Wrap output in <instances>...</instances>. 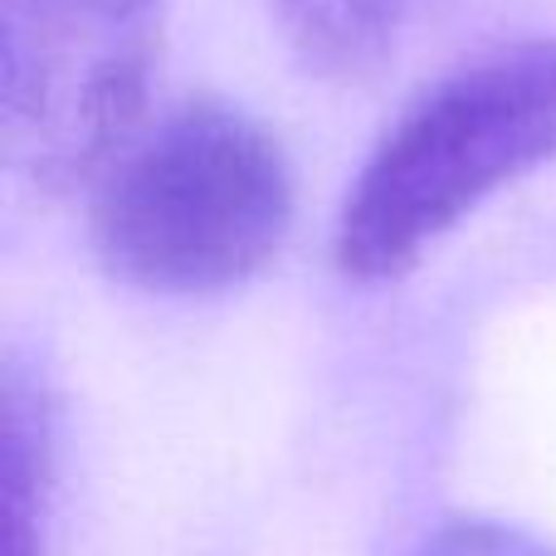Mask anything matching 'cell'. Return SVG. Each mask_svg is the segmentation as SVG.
<instances>
[{
    "instance_id": "obj_1",
    "label": "cell",
    "mask_w": 556,
    "mask_h": 556,
    "mask_svg": "<svg viewBox=\"0 0 556 556\" xmlns=\"http://www.w3.org/2000/svg\"><path fill=\"white\" fill-rule=\"evenodd\" d=\"M293 166L283 142L235 103H186L147 127L93 186L88 235L103 269L142 293L205 298L283 250Z\"/></svg>"
},
{
    "instance_id": "obj_2",
    "label": "cell",
    "mask_w": 556,
    "mask_h": 556,
    "mask_svg": "<svg viewBox=\"0 0 556 556\" xmlns=\"http://www.w3.org/2000/svg\"><path fill=\"white\" fill-rule=\"evenodd\" d=\"M556 156V39H532L425 88L366 156L337 220V269L391 283L464 215Z\"/></svg>"
},
{
    "instance_id": "obj_3",
    "label": "cell",
    "mask_w": 556,
    "mask_h": 556,
    "mask_svg": "<svg viewBox=\"0 0 556 556\" xmlns=\"http://www.w3.org/2000/svg\"><path fill=\"white\" fill-rule=\"evenodd\" d=\"M166 0H0V147L39 195L98 186L147 132Z\"/></svg>"
},
{
    "instance_id": "obj_4",
    "label": "cell",
    "mask_w": 556,
    "mask_h": 556,
    "mask_svg": "<svg viewBox=\"0 0 556 556\" xmlns=\"http://www.w3.org/2000/svg\"><path fill=\"white\" fill-rule=\"evenodd\" d=\"M274 20L303 68L356 84L395 54L405 0H274Z\"/></svg>"
},
{
    "instance_id": "obj_5",
    "label": "cell",
    "mask_w": 556,
    "mask_h": 556,
    "mask_svg": "<svg viewBox=\"0 0 556 556\" xmlns=\"http://www.w3.org/2000/svg\"><path fill=\"white\" fill-rule=\"evenodd\" d=\"M49 479H54V415L45 386L25 366H5V508L10 556H45Z\"/></svg>"
},
{
    "instance_id": "obj_6",
    "label": "cell",
    "mask_w": 556,
    "mask_h": 556,
    "mask_svg": "<svg viewBox=\"0 0 556 556\" xmlns=\"http://www.w3.org/2000/svg\"><path fill=\"white\" fill-rule=\"evenodd\" d=\"M415 556H556L552 542L532 538V532L513 528V522L493 518H450L434 532H425V542Z\"/></svg>"
}]
</instances>
